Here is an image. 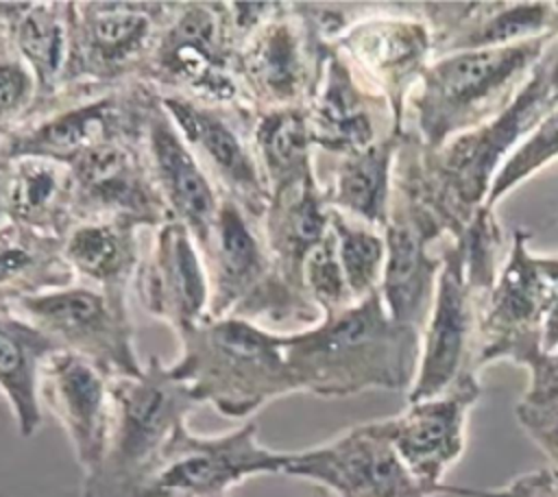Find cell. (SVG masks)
I'll list each match as a JSON object with an SVG mask.
<instances>
[{"label": "cell", "mask_w": 558, "mask_h": 497, "mask_svg": "<svg viewBox=\"0 0 558 497\" xmlns=\"http://www.w3.org/2000/svg\"><path fill=\"white\" fill-rule=\"evenodd\" d=\"M403 133H390L364 150L331 157V170L316 177L327 205L373 229H384L392 192V168Z\"/></svg>", "instance_id": "4316f807"}, {"label": "cell", "mask_w": 558, "mask_h": 497, "mask_svg": "<svg viewBox=\"0 0 558 497\" xmlns=\"http://www.w3.org/2000/svg\"><path fill=\"white\" fill-rule=\"evenodd\" d=\"M554 277H556V294H554L551 312L543 327V351L558 349V253L554 255Z\"/></svg>", "instance_id": "60d3db41"}, {"label": "cell", "mask_w": 558, "mask_h": 497, "mask_svg": "<svg viewBox=\"0 0 558 497\" xmlns=\"http://www.w3.org/2000/svg\"><path fill=\"white\" fill-rule=\"evenodd\" d=\"M7 187H9V161H7V159H0V225L9 220Z\"/></svg>", "instance_id": "b9f144b4"}, {"label": "cell", "mask_w": 558, "mask_h": 497, "mask_svg": "<svg viewBox=\"0 0 558 497\" xmlns=\"http://www.w3.org/2000/svg\"><path fill=\"white\" fill-rule=\"evenodd\" d=\"M198 405L153 355L137 377L111 379V421L100 462L85 473L83 497H137L172 432Z\"/></svg>", "instance_id": "5b68a950"}, {"label": "cell", "mask_w": 558, "mask_h": 497, "mask_svg": "<svg viewBox=\"0 0 558 497\" xmlns=\"http://www.w3.org/2000/svg\"><path fill=\"white\" fill-rule=\"evenodd\" d=\"M432 31L434 59L510 46L554 33L556 2H416Z\"/></svg>", "instance_id": "d4e9b609"}, {"label": "cell", "mask_w": 558, "mask_h": 497, "mask_svg": "<svg viewBox=\"0 0 558 497\" xmlns=\"http://www.w3.org/2000/svg\"><path fill=\"white\" fill-rule=\"evenodd\" d=\"M527 240V231H512L508 259L482 318L477 368L499 360L521 364L527 353L543 349V327L556 294L554 255H534Z\"/></svg>", "instance_id": "2e32d148"}, {"label": "cell", "mask_w": 558, "mask_h": 497, "mask_svg": "<svg viewBox=\"0 0 558 497\" xmlns=\"http://www.w3.org/2000/svg\"><path fill=\"white\" fill-rule=\"evenodd\" d=\"M327 50L299 2H277L235 48V76L248 111L305 107Z\"/></svg>", "instance_id": "4fadbf2b"}, {"label": "cell", "mask_w": 558, "mask_h": 497, "mask_svg": "<svg viewBox=\"0 0 558 497\" xmlns=\"http://www.w3.org/2000/svg\"><path fill=\"white\" fill-rule=\"evenodd\" d=\"M329 227L336 238L338 259L353 301H362L379 290L386 242L379 229H373L360 220H353L329 207Z\"/></svg>", "instance_id": "836d02e7"}, {"label": "cell", "mask_w": 558, "mask_h": 497, "mask_svg": "<svg viewBox=\"0 0 558 497\" xmlns=\"http://www.w3.org/2000/svg\"><path fill=\"white\" fill-rule=\"evenodd\" d=\"M133 281L146 314L166 323L177 336L209 318L205 262L194 235L179 220L153 229Z\"/></svg>", "instance_id": "7402d4cb"}, {"label": "cell", "mask_w": 558, "mask_h": 497, "mask_svg": "<svg viewBox=\"0 0 558 497\" xmlns=\"http://www.w3.org/2000/svg\"><path fill=\"white\" fill-rule=\"evenodd\" d=\"M353 72L375 89L405 131L408 98L434 61V39L416 2H368L331 44Z\"/></svg>", "instance_id": "7c38bea8"}, {"label": "cell", "mask_w": 558, "mask_h": 497, "mask_svg": "<svg viewBox=\"0 0 558 497\" xmlns=\"http://www.w3.org/2000/svg\"><path fill=\"white\" fill-rule=\"evenodd\" d=\"M13 310L54 340L59 349L85 357L111 379L137 377L144 371L135 351L126 292L74 281L20 299Z\"/></svg>", "instance_id": "8fae6325"}, {"label": "cell", "mask_w": 558, "mask_h": 497, "mask_svg": "<svg viewBox=\"0 0 558 497\" xmlns=\"http://www.w3.org/2000/svg\"><path fill=\"white\" fill-rule=\"evenodd\" d=\"M140 81L161 96L248 111L235 76V46L225 26L222 2H174Z\"/></svg>", "instance_id": "ba28073f"}, {"label": "cell", "mask_w": 558, "mask_h": 497, "mask_svg": "<svg viewBox=\"0 0 558 497\" xmlns=\"http://www.w3.org/2000/svg\"><path fill=\"white\" fill-rule=\"evenodd\" d=\"M283 475L314 482L338 497H432L399 458L379 421L353 425L340 436L290 451Z\"/></svg>", "instance_id": "e0dca14e"}, {"label": "cell", "mask_w": 558, "mask_h": 497, "mask_svg": "<svg viewBox=\"0 0 558 497\" xmlns=\"http://www.w3.org/2000/svg\"><path fill=\"white\" fill-rule=\"evenodd\" d=\"M201 255L209 283V318H244L279 334L283 327L303 329L320 320V312L279 277L259 222L235 201L220 196Z\"/></svg>", "instance_id": "52a82bcc"}, {"label": "cell", "mask_w": 558, "mask_h": 497, "mask_svg": "<svg viewBox=\"0 0 558 497\" xmlns=\"http://www.w3.org/2000/svg\"><path fill=\"white\" fill-rule=\"evenodd\" d=\"M251 144L270 196L301 183L314 172V144L305 107L255 113Z\"/></svg>", "instance_id": "d6a6232c"}, {"label": "cell", "mask_w": 558, "mask_h": 497, "mask_svg": "<svg viewBox=\"0 0 558 497\" xmlns=\"http://www.w3.org/2000/svg\"><path fill=\"white\" fill-rule=\"evenodd\" d=\"M283 334L244 318H207L177 336L181 351L168 368L198 405L209 403L222 416L246 419L299 392Z\"/></svg>", "instance_id": "3957f363"}, {"label": "cell", "mask_w": 558, "mask_h": 497, "mask_svg": "<svg viewBox=\"0 0 558 497\" xmlns=\"http://www.w3.org/2000/svg\"><path fill=\"white\" fill-rule=\"evenodd\" d=\"M144 153L153 181L172 220L183 222L201 248L218 216L220 192L214 187L163 109L159 92L153 96L146 111Z\"/></svg>", "instance_id": "cb8c5ba5"}, {"label": "cell", "mask_w": 558, "mask_h": 497, "mask_svg": "<svg viewBox=\"0 0 558 497\" xmlns=\"http://www.w3.org/2000/svg\"><path fill=\"white\" fill-rule=\"evenodd\" d=\"M440 255L442 268L421 331V355L408 403L445 392L464 373H480V329L493 288L466 275L462 244L456 235L442 242Z\"/></svg>", "instance_id": "5bb4252c"}, {"label": "cell", "mask_w": 558, "mask_h": 497, "mask_svg": "<svg viewBox=\"0 0 558 497\" xmlns=\"http://www.w3.org/2000/svg\"><path fill=\"white\" fill-rule=\"evenodd\" d=\"M305 111L314 150L331 157L351 155L390 133H403L386 98L371 89L333 46L325 54Z\"/></svg>", "instance_id": "44dd1931"}, {"label": "cell", "mask_w": 558, "mask_h": 497, "mask_svg": "<svg viewBox=\"0 0 558 497\" xmlns=\"http://www.w3.org/2000/svg\"><path fill=\"white\" fill-rule=\"evenodd\" d=\"M155 94L137 78L98 94L61 96L0 144V159L46 157L70 166L102 142L137 137Z\"/></svg>", "instance_id": "30bf717a"}, {"label": "cell", "mask_w": 558, "mask_h": 497, "mask_svg": "<svg viewBox=\"0 0 558 497\" xmlns=\"http://www.w3.org/2000/svg\"><path fill=\"white\" fill-rule=\"evenodd\" d=\"M39 401L65 429L83 473H89L100 462L107 443L111 377L85 357L61 349L41 368Z\"/></svg>", "instance_id": "603a6c76"}, {"label": "cell", "mask_w": 558, "mask_h": 497, "mask_svg": "<svg viewBox=\"0 0 558 497\" xmlns=\"http://www.w3.org/2000/svg\"><path fill=\"white\" fill-rule=\"evenodd\" d=\"M299 392L351 397L366 390H410L421 355V329L395 320L375 290L320 316L312 327L283 334Z\"/></svg>", "instance_id": "6da1fadb"}, {"label": "cell", "mask_w": 558, "mask_h": 497, "mask_svg": "<svg viewBox=\"0 0 558 497\" xmlns=\"http://www.w3.org/2000/svg\"><path fill=\"white\" fill-rule=\"evenodd\" d=\"M303 290L320 316L340 312L355 303L338 259L331 227L327 238L307 255L303 264Z\"/></svg>", "instance_id": "d590c367"}, {"label": "cell", "mask_w": 558, "mask_h": 497, "mask_svg": "<svg viewBox=\"0 0 558 497\" xmlns=\"http://www.w3.org/2000/svg\"><path fill=\"white\" fill-rule=\"evenodd\" d=\"M558 107V35L549 41L512 102L484 124L449 140L438 150L421 148L423 185L458 235L484 207L506 157Z\"/></svg>", "instance_id": "7a4b0ae2"}, {"label": "cell", "mask_w": 558, "mask_h": 497, "mask_svg": "<svg viewBox=\"0 0 558 497\" xmlns=\"http://www.w3.org/2000/svg\"><path fill=\"white\" fill-rule=\"evenodd\" d=\"M442 495L453 497H558V469L545 466L517 475L501 488H471V486H442Z\"/></svg>", "instance_id": "74e56055"}, {"label": "cell", "mask_w": 558, "mask_h": 497, "mask_svg": "<svg viewBox=\"0 0 558 497\" xmlns=\"http://www.w3.org/2000/svg\"><path fill=\"white\" fill-rule=\"evenodd\" d=\"M558 159V107L549 111L527 135L525 140L506 157L501 168L490 181L486 207L495 205L521 181L536 174L541 168Z\"/></svg>", "instance_id": "e575fe53"}, {"label": "cell", "mask_w": 558, "mask_h": 497, "mask_svg": "<svg viewBox=\"0 0 558 497\" xmlns=\"http://www.w3.org/2000/svg\"><path fill=\"white\" fill-rule=\"evenodd\" d=\"M480 395V373H464L445 392L410 401L401 414L379 421L410 473L436 495L464 451L466 416Z\"/></svg>", "instance_id": "ffe728a7"}, {"label": "cell", "mask_w": 558, "mask_h": 497, "mask_svg": "<svg viewBox=\"0 0 558 497\" xmlns=\"http://www.w3.org/2000/svg\"><path fill=\"white\" fill-rule=\"evenodd\" d=\"M514 416L521 429L536 443V447L558 469V401L554 403H530L519 401Z\"/></svg>", "instance_id": "f35d334b"}, {"label": "cell", "mask_w": 558, "mask_h": 497, "mask_svg": "<svg viewBox=\"0 0 558 497\" xmlns=\"http://www.w3.org/2000/svg\"><path fill=\"white\" fill-rule=\"evenodd\" d=\"M35 94L26 65L15 57H0V144L26 122Z\"/></svg>", "instance_id": "8d00e7d4"}, {"label": "cell", "mask_w": 558, "mask_h": 497, "mask_svg": "<svg viewBox=\"0 0 558 497\" xmlns=\"http://www.w3.org/2000/svg\"><path fill=\"white\" fill-rule=\"evenodd\" d=\"M288 453L264 447L255 421L220 436H198L181 423L137 497H227L248 477L283 473Z\"/></svg>", "instance_id": "9a60e30c"}, {"label": "cell", "mask_w": 558, "mask_h": 497, "mask_svg": "<svg viewBox=\"0 0 558 497\" xmlns=\"http://www.w3.org/2000/svg\"><path fill=\"white\" fill-rule=\"evenodd\" d=\"M57 351H61L57 342L13 307H0V392L13 410L22 438L33 436L41 423V368Z\"/></svg>", "instance_id": "4dcf8cb0"}, {"label": "cell", "mask_w": 558, "mask_h": 497, "mask_svg": "<svg viewBox=\"0 0 558 497\" xmlns=\"http://www.w3.org/2000/svg\"><path fill=\"white\" fill-rule=\"evenodd\" d=\"M72 2H24L13 24L11 48L35 81V116L61 94L70 59ZM26 118V120H28Z\"/></svg>", "instance_id": "f1b7e54d"}, {"label": "cell", "mask_w": 558, "mask_h": 497, "mask_svg": "<svg viewBox=\"0 0 558 497\" xmlns=\"http://www.w3.org/2000/svg\"><path fill=\"white\" fill-rule=\"evenodd\" d=\"M259 231L279 277L307 299L303 290V264L329 233V205L314 172L301 183L270 196L259 220Z\"/></svg>", "instance_id": "484cf974"}, {"label": "cell", "mask_w": 558, "mask_h": 497, "mask_svg": "<svg viewBox=\"0 0 558 497\" xmlns=\"http://www.w3.org/2000/svg\"><path fill=\"white\" fill-rule=\"evenodd\" d=\"M78 220H126L157 229L172 220L146 161L144 133L94 146L70 163Z\"/></svg>", "instance_id": "d6986e66"}, {"label": "cell", "mask_w": 558, "mask_h": 497, "mask_svg": "<svg viewBox=\"0 0 558 497\" xmlns=\"http://www.w3.org/2000/svg\"><path fill=\"white\" fill-rule=\"evenodd\" d=\"M142 227L126 220H78L63 235V257L74 281L129 292L142 262Z\"/></svg>", "instance_id": "f546056e"}, {"label": "cell", "mask_w": 558, "mask_h": 497, "mask_svg": "<svg viewBox=\"0 0 558 497\" xmlns=\"http://www.w3.org/2000/svg\"><path fill=\"white\" fill-rule=\"evenodd\" d=\"M554 37L436 57L408 98L405 124L414 120L410 131L427 150L484 124L512 102Z\"/></svg>", "instance_id": "277c9868"}, {"label": "cell", "mask_w": 558, "mask_h": 497, "mask_svg": "<svg viewBox=\"0 0 558 497\" xmlns=\"http://www.w3.org/2000/svg\"><path fill=\"white\" fill-rule=\"evenodd\" d=\"M421 148V140L405 129L392 168V192L381 229L386 262L379 294L395 320L423 331L442 268L440 246L453 231L423 185Z\"/></svg>", "instance_id": "8992f818"}, {"label": "cell", "mask_w": 558, "mask_h": 497, "mask_svg": "<svg viewBox=\"0 0 558 497\" xmlns=\"http://www.w3.org/2000/svg\"><path fill=\"white\" fill-rule=\"evenodd\" d=\"M7 207L11 222L63 240L76 225V187L70 166L46 157L11 159Z\"/></svg>", "instance_id": "83f0119b"}, {"label": "cell", "mask_w": 558, "mask_h": 497, "mask_svg": "<svg viewBox=\"0 0 558 497\" xmlns=\"http://www.w3.org/2000/svg\"><path fill=\"white\" fill-rule=\"evenodd\" d=\"M159 98L220 196L235 201L259 222L270 194L251 144L253 113L201 105L181 96L159 94Z\"/></svg>", "instance_id": "ac0fdd59"}, {"label": "cell", "mask_w": 558, "mask_h": 497, "mask_svg": "<svg viewBox=\"0 0 558 497\" xmlns=\"http://www.w3.org/2000/svg\"><path fill=\"white\" fill-rule=\"evenodd\" d=\"M172 9L174 2H72L70 59L57 98L137 81Z\"/></svg>", "instance_id": "9c48e42d"}, {"label": "cell", "mask_w": 558, "mask_h": 497, "mask_svg": "<svg viewBox=\"0 0 558 497\" xmlns=\"http://www.w3.org/2000/svg\"><path fill=\"white\" fill-rule=\"evenodd\" d=\"M519 366L530 371V384L523 401L530 403H554L558 401V349L532 351Z\"/></svg>", "instance_id": "ab89813d"}, {"label": "cell", "mask_w": 558, "mask_h": 497, "mask_svg": "<svg viewBox=\"0 0 558 497\" xmlns=\"http://www.w3.org/2000/svg\"><path fill=\"white\" fill-rule=\"evenodd\" d=\"M74 283L63 240L35 233L11 220L0 225V307Z\"/></svg>", "instance_id": "1f68e13d"}]
</instances>
